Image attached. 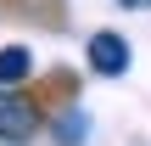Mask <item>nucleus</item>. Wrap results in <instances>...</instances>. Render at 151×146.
Instances as JSON below:
<instances>
[{
  "label": "nucleus",
  "mask_w": 151,
  "mask_h": 146,
  "mask_svg": "<svg viewBox=\"0 0 151 146\" xmlns=\"http://www.w3.org/2000/svg\"><path fill=\"white\" fill-rule=\"evenodd\" d=\"M84 56H90V68H95L101 79H118V73L129 68V39H123V34H112V28H101V34H90Z\"/></svg>",
  "instance_id": "f257e3e1"
},
{
  "label": "nucleus",
  "mask_w": 151,
  "mask_h": 146,
  "mask_svg": "<svg viewBox=\"0 0 151 146\" xmlns=\"http://www.w3.org/2000/svg\"><path fill=\"white\" fill-rule=\"evenodd\" d=\"M34 129H39V113H34V107H28L22 96L0 90V141L22 146V141H34Z\"/></svg>",
  "instance_id": "f03ea898"
},
{
  "label": "nucleus",
  "mask_w": 151,
  "mask_h": 146,
  "mask_svg": "<svg viewBox=\"0 0 151 146\" xmlns=\"http://www.w3.org/2000/svg\"><path fill=\"white\" fill-rule=\"evenodd\" d=\"M34 73V56L22 45H0V84H22Z\"/></svg>",
  "instance_id": "7ed1b4c3"
},
{
  "label": "nucleus",
  "mask_w": 151,
  "mask_h": 146,
  "mask_svg": "<svg viewBox=\"0 0 151 146\" xmlns=\"http://www.w3.org/2000/svg\"><path fill=\"white\" fill-rule=\"evenodd\" d=\"M118 6H129V11H146V6H151V0H118Z\"/></svg>",
  "instance_id": "20e7f679"
}]
</instances>
